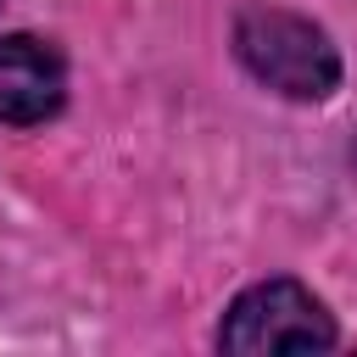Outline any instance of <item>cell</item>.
<instances>
[{
    "label": "cell",
    "mask_w": 357,
    "mask_h": 357,
    "mask_svg": "<svg viewBox=\"0 0 357 357\" xmlns=\"http://www.w3.org/2000/svg\"><path fill=\"white\" fill-rule=\"evenodd\" d=\"M234 50L268 89L290 100H324L340 84V56L329 33L284 6H245L234 17Z\"/></svg>",
    "instance_id": "cell-1"
},
{
    "label": "cell",
    "mask_w": 357,
    "mask_h": 357,
    "mask_svg": "<svg viewBox=\"0 0 357 357\" xmlns=\"http://www.w3.org/2000/svg\"><path fill=\"white\" fill-rule=\"evenodd\" d=\"M218 346L223 351H240V357H262V351H324V346H335V318L324 312V301L307 284L268 279V284H251L223 312Z\"/></svg>",
    "instance_id": "cell-2"
},
{
    "label": "cell",
    "mask_w": 357,
    "mask_h": 357,
    "mask_svg": "<svg viewBox=\"0 0 357 357\" xmlns=\"http://www.w3.org/2000/svg\"><path fill=\"white\" fill-rule=\"evenodd\" d=\"M67 100V67L45 39L6 33L0 39V123H45Z\"/></svg>",
    "instance_id": "cell-3"
}]
</instances>
